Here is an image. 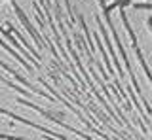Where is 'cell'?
<instances>
[{
    "label": "cell",
    "mask_w": 152,
    "mask_h": 140,
    "mask_svg": "<svg viewBox=\"0 0 152 140\" xmlns=\"http://www.w3.org/2000/svg\"><path fill=\"white\" fill-rule=\"evenodd\" d=\"M135 8H137V10H152V4L142 2V4H135Z\"/></svg>",
    "instance_id": "cell-1"
}]
</instances>
